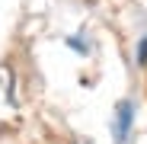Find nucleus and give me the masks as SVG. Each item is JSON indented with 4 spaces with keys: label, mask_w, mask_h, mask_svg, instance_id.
Returning a JSON list of instances; mask_svg holds the SVG:
<instances>
[{
    "label": "nucleus",
    "mask_w": 147,
    "mask_h": 144,
    "mask_svg": "<svg viewBox=\"0 0 147 144\" xmlns=\"http://www.w3.org/2000/svg\"><path fill=\"white\" fill-rule=\"evenodd\" d=\"M131 128V103H118V141L128 138Z\"/></svg>",
    "instance_id": "1"
},
{
    "label": "nucleus",
    "mask_w": 147,
    "mask_h": 144,
    "mask_svg": "<svg viewBox=\"0 0 147 144\" xmlns=\"http://www.w3.org/2000/svg\"><path fill=\"white\" fill-rule=\"evenodd\" d=\"M138 64H141V67L147 64V35H144V42L138 45Z\"/></svg>",
    "instance_id": "2"
}]
</instances>
